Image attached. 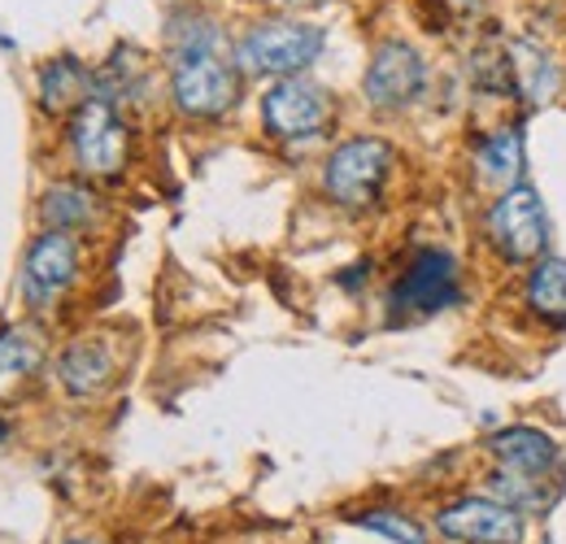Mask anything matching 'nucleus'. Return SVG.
Here are the masks:
<instances>
[{
    "label": "nucleus",
    "mask_w": 566,
    "mask_h": 544,
    "mask_svg": "<svg viewBox=\"0 0 566 544\" xmlns=\"http://www.w3.org/2000/svg\"><path fill=\"white\" fill-rule=\"evenodd\" d=\"M170 96L188 118H222L240 96L235 62H227L210 22H184L170 40Z\"/></svg>",
    "instance_id": "1"
},
{
    "label": "nucleus",
    "mask_w": 566,
    "mask_h": 544,
    "mask_svg": "<svg viewBox=\"0 0 566 544\" xmlns=\"http://www.w3.org/2000/svg\"><path fill=\"white\" fill-rule=\"evenodd\" d=\"M484 240L493 244L501 262L536 266L549 249V213H545V201L536 197V188L514 184L496 192V201L484 213Z\"/></svg>",
    "instance_id": "2"
},
{
    "label": "nucleus",
    "mask_w": 566,
    "mask_h": 544,
    "mask_svg": "<svg viewBox=\"0 0 566 544\" xmlns=\"http://www.w3.org/2000/svg\"><path fill=\"white\" fill-rule=\"evenodd\" d=\"M323 44H327V35L310 22H283V18L253 22L235 44V66L249 70V74L292 79L296 70H305L323 53Z\"/></svg>",
    "instance_id": "3"
},
{
    "label": "nucleus",
    "mask_w": 566,
    "mask_h": 544,
    "mask_svg": "<svg viewBox=\"0 0 566 544\" xmlns=\"http://www.w3.org/2000/svg\"><path fill=\"white\" fill-rule=\"evenodd\" d=\"M392 144L379 136H357L345 139L327 166H323V192L336 205H349V209H366L375 205V197L384 192L388 175H392Z\"/></svg>",
    "instance_id": "4"
},
{
    "label": "nucleus",
    "mask_w": 566,
    "mask_h": 544,
    "mask_svg": "<svg viewBox=\"0 0 566 544\" xmlns=\"http://www.w3.org/2000/svg\"><path fill=\"white\" fill-rule=\"evenodd\" d=\"M462 301V266L444 253V249H423L410 258V266L401 271V279L388 292V310L392 318H427L440 314L449 305Z\"/></svg>",
    "instance_id": "5"
},
{
    "label": "nucleus",
    "mask_w": 566,
    "mask_h": 544,
    "mask_svg": "<svg viewBox=\"0 0 566 544\" xmlns=\"http://www.w3.org/2000/svg\"><path fill=\"white\" fill-rule=\"evenodd\" d=\"M436 532L453 544H527V514L489 492H467L436 510Z\"/></svg>",
    "instance_id": "6"
},
{
    "label": "nucleus",
    "mask_w": 566,
    "mask_h": 544,
    "mask_svg": "<svg viewBox=\"0 0 566 544\" xmlns=\"http://www.w3.org/2000/svg\"><path fill=\"white\" fill-rule=\"evenodd\" d=\"M71 153L74 166L83 175L109 179L127 166V123L118 114V105L92 96L83 109L71 114Z\"/></svg>",
    "instance_id": "7"
},
{
    "label": "nucleus",
    "mask_w": 566,
    "mask_h": 544,
    "mask_svg": "<svg viewBox=\"0 0 566 544\" xmlns=\"http://www.w3.org/2000/svg\"><path fill=\"white\" fill-rule=\"evenodd\" d=\"M423 87H427V66L410 44L388 40V44L375 49V57L366 66V83H361V92H366V101L375 109H384V114L410 109L423 96Z\"/></svg>",
    "instance_id": "8"
},
{
    "label": "nucleus",
    "mask_w": 566,
    "mask_h": 544,
    "mask_svg": "<svg viewBox=\"0 0 566 544\" xmlns=\"http://www.w3.org/2000/svg\"><path fill=\"white\" fill-rule=\"evenodd\" d=\"M332 118V101L323 87L305 79H280L262 96V123L280 139H314Z\"/></svg>",
    "instance_id": "9"
},
{
    "label": "nucleus",
    "mask_w": 566,
    "mask_h": 544,
    "mask_svg": "<svg viewBox=\"0 0 566 544\" xmlns=\"http://www.w3.org/2000/svg\"><path fill=\"white\" fill-rule=\"evenodd\" d=\"M78 274V244L71 231H44L22 266V296L31 310H49L57 305V296L66 292Z\"/></svg>",
    "instance_id": "10"
},
{
    "label": "nucleus",
    "mask_w": 566,
    "mask_h": 544,
    "mask_svg": "<svg viewBox=\"0 0 566 544\" xmlns=\"http://www.w3.org/2000/svg\"><path fill=\"white\" fill-rule=\"evenodd\" d=\"M489 453L496 467L523 475H563V444L541 427H505L489 436Z\"/></svg>",
    "instance_id": "11"
},
{
    "label": "nucleus",
    "mask_w": 566,
    "mask_h": 544,
    "mask_svg": "<svg viewBox=\"0 0 566 544\" xmlns=\"http://www.w3.org/2000/svg\"><path fill=\"white\" fill-rule=\"evenodd\" d=\"M505 66H510V92L527 105H549L563 92V70L554 62V53L536 40H510Z\"/></svg>",
    "instance_id": "12"
},
{
    "label": "nucleus",
    "mask_w": 566,
    "mask_h": 544,
    "mask_svg": "<svg viewBox=\"0 0 566 544\" xmlns=\"http://www.w3.org/2000/svg\"><path fill=\"white\" fill-rule=\"evenodd\" d=\"M114 370H118V357H114L109 341H101V336L74 341L62 353V362H57V379H62V388L71 397H96V393H105L109 379H114Z\"/></svg>",
    "instance_id": "13"
},
{
    "label": "nucleus",
    "mask_w": 566,
    "mask_h": 544,
    "mask_svg": "<svg viewBox=\"0 0 566 544\" xmlns=\"http://www.w3.org/2000/svg\"><path fill=\"white\" fill-rule=\"evenodd\" d=\"M92 96H96V79L87 74L83 62L57 57V62H49V66L40 70V105H44L49 114H74V109H83Z\"/></svg>",
    "instance_id": "14"
},
{
    "label": "nucleus",
    "mask_w": 566,
    "mask_h": 544,
    "mask_svg": "<svg viewBox=\"0 0 566 544\" xmlns=\"http://www.w3.org/2000/svg\"><path fill=\"white\" fill-rule=\"evenodd\" d=\"M475 170H480V184H489L496 192L514 188L523 175V132L501 127V132L480 139L475 144Z\"/></svg>",
    "instance_id": "15"
},
{
    "label": "nucleus",
    "mask_w": 566,
    "mask_h": 544,
    "mask_svg": "<svg viewBox=\"0 0 566 544\" xmlns=\"http://www.w3.org/2000/svg\"><path fill=\"white\" fill-rule=\"evenodd\" d=\"M523 301L536 318L566 327V262L563 258H541L532 274H527V287H523Z\"/></svg>",
    "instance_id": "16"
},
{
    "label": "nucleus",
    "mask_w": 566,
    "mask_h": 544,
    "mask_svg": "<svg viewBox=\"0 0 566 544\" xmlns=\"http://www.w3.org/2000/svg\"><path fill=\"white\" fill-rule=\"evenodd\" d=\"M40 357H44V348L27 327L0 332V393H13L22 379H31Z\"/></svg>",
    "instance_id": "17"
},
{
    "label": "nucleus",
    "mask_w": 566,
    "mask_h": 544,
    "mask_svg": "<svg viewBox=\"0 0 566 544\" xmlns=\"http://www.w3.org/2000/svg\"><path fill=\"white\" fill-rule=\"evenodd\" d=\"M44 222L53 231H74V227H87L96 218V197L83 188V184H53L44 192Z\"/></svg>",
    "instance_id": "18"
},
{
    "label": "nucleus",
    "mask_w": 566,
    "mask_h": 544,
    "mask_svg": "<svg viewBox=\"0 0 566 544\" xmlns=\"http://www.w3.org/2000/svg\"><path fill=\"white\" fill-rule=\"evenodd\" d=\"M357 527H366V532H375V536H384V541L392 544H427V527L419 519H410L406 510H392V505H370V510H361V514H349Z\"/></svg>",
    "instance_id": "19"
},
{
    "label": "nucleus",
    "mask_w": 566,
    "mask_h": 544,
    "mask_svg": "<svg viewBox=\"0 0 566 544\" xmlns=\"http://www.w3.org/2000/svg\"><path fill=\"white\" fill-rule=\"evenodd\" d=\"M0 440H4V422H0Z\"/></svg>",
    "instance_id": "20"
},
{
    "label": "nucleus",
    "mask_w": 566,
    "mask_h": 544,
    "mask_svg": "<svg viewBox=\"0 0 566 544\" xmlns=\"http://www.w3.org/2000/svg\"><path fill=\"white\" fill-rule=\"evenodd\" d=\"M545 544H549V541H545Z\"/></svg>",
    "instance_id": "21"
}]
</instances>
